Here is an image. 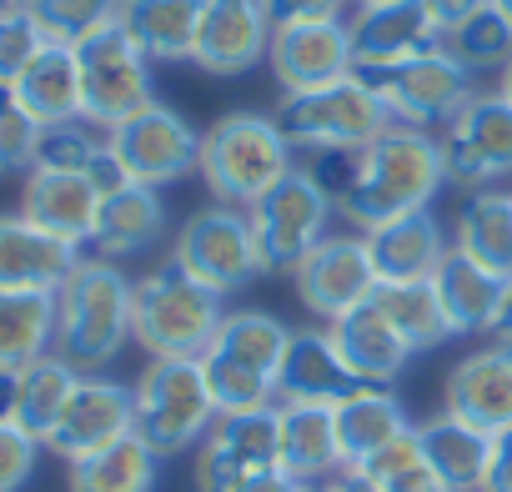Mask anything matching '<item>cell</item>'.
Masks as SVG:
<instances>
[{
	"label": "cell",
	"mask_w": 512,
	"mask_h": 492,
	"mask_svg": "<svg viewBox=\"0 0 512 492\" xmlns=\"http://www.w3.org/2000/svg\"><path fill=\"white\" fill-rule=\"evenodd\" d=\"M442 181H447V166H442L437 136L417 126H387L372 146H362V176L337 211L357 231H372L407 211H427Z\"/></svg>",
	"instance_id": "1"
},
{
	"label": "cell",
	"mask_w": 512,
	"mask_h": 492,
	"mask_svg": "<svg viewBox=\"0 0 512 492\" xmlns=\"http://www.w3.org/2000/svg\"><path fill=\"white\" fill-rule=\"evenodd\" d=\"M131 292L126 272L106 257H81L56 287V352L76 372H101L131 342Z\"/></svg>",
	"instance_id": "2"
},
{
	"label": "cell",
	"mask_w": 512,
	"mask_h": 492,
	"mask_svg": "<svg viewBox=\"0 0 512 492\" xmlns=\"http://www.w3.org/2000/svg\"><path fill=\"white\" fill-rule=\"evenodd\" d=\"M292 141L282 136L277 116H256V111H226L201 131V181L221 206L251 211L297 161Z\"/></svg>",
	"instance_id": "3"
},
{
	"label": "cell",
	"mask_w": 512,
	"mask_h": 492,
	"mask_svg": "<svg viewBox=\"0 0 512 492\" xmlns=\"http://www.w3.org/2000/svg\"><path fill=\"white\" fill-rule=\"evenodd\" d=\"M226 322L221 292L201 287L176 262L146 272L131 292V337L151 357H201Z\"/></svg>",
	"instance_id": "4"
},
{
	"label": "cell",
	"mask_w": 512,
	"mask_h": 492,
	"mask_svg": "<svg viewBox=\"0 0 512 492\" xmlns=\"http://www.w3.org/2000/svg\"><path fill=\"white\" fill-rule=\"evenodd\" d=\"M131 397H136V437L156 457H181L201 447V437L221 417L211 402L201 357H151Z\"/></svg>",
	"instance_id": "5"
},
{
	"label": "cell",
	"mask_w": 512,
	"mask_h": 492,
	"mask_svg": "<svg viewBox=\"0 0 512 492\" xmlns=\"http://www.w3.org/2000/svg\"><path fill=\"white\" fill-rule=\"evenodd\" d=\"M357 76L387 106L392 126H417V131H432V126L442 131L477 96V76L447 46L422 51V56L397 61V66H357Z\"/></svg>",
	"instance_id": "6"
},
{
	"label": "cell",
	"mask_w": 512,
	"mask_h": 492,
	"mask_svg": "<svg viewBox=\"0 0 512 492\" xmlns=\"http://www.w3.org/2000/svg\"><path fill=\"white\" fill-rule=\"evenodd\" d=\"M76 66H81V116L91 126H101V131L131 121L136 111H146L156 101V91H151V61L131 41V31L121 26V16L76 46Z\"/></svg>",
	"instance_id": "7"
},
{
	"label": "cell",
	"mask_w": 512,
	"mask_h": 492,
	"mask_svg": "<svg viewBox=\"0 0 512 492\" xmlns=\"http://www.w3.org/2000/svg\"><path fill=\"white\" fill-rule=\"evenodd\" d=\"M277 126H282V136H287L292 146L322 151V146H372V141L392 126V116H387V106L372 96V86L352 71V76L337 81V86L282 96Z\"/></svg>",
	"instance_id": "8"
},
{
	"label": "cell",
	"mask_w": 512,
	"mask_h": 492,
	"mask_svg": "<svg viewBox=\"0 0 512 492\" xmlns=\"http://www.w3.org/2000/svg\"><path fill=\"white\" fill-rule=\"evenodd\" d=\"M171 262L221 297L241 292L246 282H256L267 272L262 252H256L251 216L241 206H221V201L186 216V226L176 231V246H171Z\"/></svg>",
	"instance_id": "9"
},
{
	"label": "cell",
	"mask_w": 512,
	"mask_h": 492,
	"mask_svg": "<svg viewBox=\"0 0 512 492\" xmlns=\"http://www.w3.org/2000/svg\"><path fill=\"white\" fill-rule=\"evenodd\" d=\"M332 201L317 191V181L292 166L262 201H256L246 216H251V231H256V252H262V267L267 272H297L307 262V252L327 236V221H332Z\"/></svg>",
	"instance_id": "10"
},
{
	"label": "cell",
	"mask_w": 512,
	"mask_h": 492,
	"mask_svg": "<svg viewBox=\"0 0 512 492\" xmlns=\"http://www.w3.org/2000/svg\"><path fill=\"white\" fill-rule=\"evenodd\" d=\"M437 146L452 186L487 191L492 181L512 176V101L502 91H477L437 131Z\"/></svg>",
	"instance_id": "11"
},
{
	"label": "cell",
	"mask_w": 512,
	"mask_h": 492,
	"mask_svg": "<svg viewBox=\"0 0 512 492\" xmlns=\"http://www.w3.org/2000/svg\"><path fill=\"white\" fill-rule=\"evenodd\" d=\"M106 141H111L116 161L126 166V176L141 186H171L201 166V131L161 101H151L131 121L111 126Z\"/></svg>",
	"instance_id": "12"
},
{
	"label": "cell",
	"mask_w": 512,
	"mask_h": 492,
	"mask_svg": "<svg viewBox=\"0 0 512 492\" xmlns=\"http://www.w3.org/2000/svg\"><path fill=\"white\" fill-rule=\"evenodd\" d=\"M292 277H297L302 307L322 322H337V317L367 307L377 292V267H372L362 231L357 236H322Z\"/></svg>",
	"instance_id": "13"
},
{
	"label": "cell",
	"mask_w": 512,
	"mask_h": 492,
	"mask_svg": "<svg viewBox=\"0 0 512 492\" xmlns=\"http://www.w3.org/2000/svg\"><path fill=\"white\" fill-rule=\"evenodd\" d=\"M277 467V407L216 417L196 447V492H231L236 482Z\"/></svg>",
	"instance_id": "14"
},
{
	"label": "cell",
	"mask_w": 512,
	"mask_h": 492,
	"mask_svg": "<svg viewBox=\"0 0 512 492\" xmlns=\"http://www.w3.org/2000/svg\"><path fill=\"white\" fill-rule=\"evenodd\" d=\"M267 66L287 96L297 91H322L337 86L357 71L352 56V21H302V26H277Z\"/></svg>",
	"instance_id": "15"
},
{
	"label": "cell",
	"mask_w": 512,
	"mask_h": 492,
	"mask_svg": "<svg viewBox=\"0 0 512 492\" xmlns=\"http://www.w3.org/2000/svg\"><path fill=\"white\" fill-rule=\"evenodd\" d=\"M131 432H136L131 387H121L111 377H96V372H81V382H76V392H71V402H66V412H61L46 447L66 462H81V457H91V452H101V447L131 437Z\"/></svg>",
	"instance_id": "16"
},
{
	"label": "cell",
	"mask_w": 512,
	"mask_h": 492,
	"mask_svg": "<svg viewBox=\"0 0 512 492\" xmlns=\"http://www.w3.org/2000/svg\"><path fill=\"white\" fill-rule=\"evenodd\" d=\"M272 16L262 0H206L201 36H196V66L206 76H241L272 51Z\"/></svg>",
	"instance_id": "17"
},
{
	"label": "cell",
	"mask_w": 512,
	"mask_h": 492,
	"mask_svg": "<svg viewBox=\"0 0 512 492\" xmlns=\"http://www.w3.org/2000/svg\"><path fill=\"white\" fill-rule=\"evenodd\" d=\"M81 262V246L51 236L21 211H0V292H56Z\"/></svg>",
	"instance_id": "18"
},
{
	"label": "cell",
	"mask_w": 512,
	"mask_h": 492,
	"mask_svg": "<svg viewBox=\"0 0 512 492\" xmlns=\"http://www.w3.org/2000/svg\"><path fill=\"white\" fill-rule=\"evenodd\" d=\"M442 412L482 432L512 427V347L492 342V347L467 352L442 382Z\"/></svg>",
	"instance_id": "19"
},
{
	"label": "cell",
	"mask_w": 512,
	"mask_h": 492,
	"mask_svg": "<svg viewBox=\"0 0 512 492\" xmlns=\"http://www.w3.org/2000/svg\"><path fill=\"white\" fill-rule=\"evenodd\" d=\"M447 36L427 0H392V6H362L352 21V56L357 66H397L422 51H437Z\"/></svg>",
	"instance_id": "20"
},
{
	"label": "cell",
	"mask_w": 512,
	"mask_h": 492,
	"mask_svg": "<svg viewBox=\"0 0 512 492\" xmlns=\"http://www.w3.org/2000/svg\"><path fill=\"white\" fill-rule=\"evenodd\" d=\"M367 382H357V372L342 362L337 342L327 327H307L292 332V347L282 357L277 372V402H302V407H337L352 392H362Z\"/></svg>",
	"instance_id": "21"
},
{
	"label": "cell",
	"mask_w": 512,
	"mask_h": 492,
	"mask_svg": "<svg viewBox=\"0 0 512 492\" xmlns=\"http://www.w3.org/2000/svg\"><path fill=\"white\" fill-rule=\"evenodd\" d=\"M21 216H31L36 226H46L51 236L86 246L96 236V216H101V191L91 176L81 171H26V191H21Z\"/></svg>",
	"instance_id": "22"
},
{
	"label": "cell",
	"mask_w": 512,
	"mask_h": 492,
	"mask_svg": "<svg viewBox=\"0 0 512 492\" xmlns=\"http://www.w3.org/2000/svg\"><path fill=\"white\" fill-rule=\"evenodd\" d=\"M362 236H367L377 282H422V277H437V267L452 252V241L437 226L432 206L427 211H407L397 221H382V226H372Z\"/></svg>",
	"instance_id": "23"
},
{
	"label": "cell",
	"mask_w": 512,
	"mask_h": 492,
	"mask_svg": "<svg viewBox=\"0 0 512 492\" xmlns=\"http://www.w3.org/2000/svg\"><path fill=\"white\" fill-rule=\"evenodd\" d=\"M277 467L297 482H332L347 467L332 407L277 402Z\"/></svg>",
	"instance_id": "24"
},
{
	"label": "cell",
	"mask_w": 512,
	"mask_h": 492,
	"mask_svg": "<svg viewBox=\"0 0 512 492\" xmlns=\"http://www.w3.org/2000/svg\"><path fill=\"white\" fill-rule=\"evenodd\" d=\"M327 332H332L342 362H347V367L357 372V382H367V387H392L397 372H402L407 357H412V347L397 337V327H392L372 302L357 307V312H347V317H337V322H327Z\"/></svg>",
	"instance_id": "25"
},
{
	"label": "cell",
	"mask_w": 512,
	"mask_h": 492,
	"mask_svg": "<svg viewBox=\"0 0 512 492\" xmlns=\"http://www.w3.org/2000/svg\"><path fill=\"white\" fill-rule=\"evenodd\" d=\"M432 282H437L442 312L452 322V337H477V332L497 327V312H502V297H507V277L477 267L472 257H462L452 246Z\"/></svg>",
	"instance_id": "26"
},
{
	"label": "cell",
	"mask_w": 512,
	"mask_h": 492,
	"mask_svg": "<svg viewBox=\"0 0 512 492\" xmlns=\"http://www.w3.org/2000/svg\"><path fill=\"white\" fill-rule=\"evenodd\" d=\"M161 231H166V206H161L156 186L131 181V186L101 196V216H96L91 246L106 262H116V257H136V252H146V246H156Z\"/></svg>",
	"instance_id": "27"
},
{
	"label": "cell",
	"mask_w": 512,
	"mask_h": 492,
	"mask_svg": "<svg viewBox=\"0 0 512 492\" xmlns=\"http://www.w3.org/2000/svg\"><path fill=\"white\" fill-rule=\"evenodd\" d=\"M206 0H121V26L146 61H191Z\"/></svg>",
	"instance_id": "28"
},
{
	"label": "cell",
	"mask_w": 512,
	"mask_h": 492,
	"mask_svg": "<svg viewBox=\"0 0 512 492\" xmlns=\"http://www.w3.org/2000/svg\"><path fill=\"white\" fill-rule=\"evenodd\" d=\"M417 447L422 457L432 462V472L442 477L447 492H477L482 487V472H487V452H492V432L442 412V417H427L417 427Z\"/></svg>",
	"instance_id": "29"
},
{
	"label": "cell",
	"mask_w": 512,
	"mask_h": 492,
	"mask_svg": "<svg viewBox=\"0 0 512 492\" xmlns=\"http://www.w3.org/2000/svg\"><path fill=\"white\" fill-rule=\"evenodd\" d=\"M11 96L41 121V126H61V121H81V66H76V46H41V56L21 71V81L11 86Z\"/></svg>",
	"instance_id": "30"
},
{
	"label": "cell",
	"mask_w": 512,
	"mask_h": 492,
	"mask_svg": "<svg viewBox=\"0 0 512 492\" xmlns=\"http://www.w3.org/2000/svg\"><path fill=\"white\" fill-rule=\"evenodd\" d=\"M332 417H337V437H342L347 467H362V462L377 457L387 442H397L402 432H412L407 407H402L397 392H387V387H362V392H352L347 402L332 407Z\"/></svg>",
	"instance_id": "31"
},
{
	"label": "cell",
	"mask_w": 512,
	"mask_h": 492,
	"mask_svg": "<svg viewBox=\"0 0 512 492\" xmlns=\"http://www.w3.org/2000/svg\"><path fill=\"white\" fill-rule=\"evenodd\" d=\"M452 246L477 267L512 277V191H472L457 211Z\"/></svg>",
	"instance_id": "32"
},
{
	"label": "cell",
	"mask_w": 512,
	"mask_h": 492,
	"mask_svg": "<svg viewBox=\"0 0 512 492\" xmlns=\"http://www.w3.org/2000/svg\"><path fill=\"white\" fill-rule=\"evenodd\" d=\"M56 352V292H0V372Z\"/></svg>",
	"instance_id": "33"
},
{
	"label": "cell",
	"mask_w": 512,
	"mask_h": 492,
	"mask_svg": "<svg viewBox=\"0 0 512 492\" xmlns=\"http://www.w3.org/2000/svg\"><path fill=\"white\" fill-rule=\"evenodd\" d=\"M76 382H81V372H76L61 352L36 357L31 367L16 372V412H11V422L26 427L31 437L51 442V432H56V422H61V412H66Z\"/></svg>",
	"instance_id": "34"
},
{
	"label": "cell",
	"mask_w": 512,
	"mask_h": 492,
	"mask_svg": "<svg viewBox=\"0 0 512 492\" xmlns=\"http://www.w3.org/2000/svg\"><path fill=\"white\" fill-rule=\"evenodd\" d=\"M66 492H156V467L161 457L131 432L81 462H66Z\"/></svg>",
	"instance_id": "35"
},
{
	"label": "cell",
	"mask_w": 512,
	"mask_h": 492,
	"mask_svg": "<svg viewBox=\"0 0 512 492\" xmlns=\"http://www.w3.org/2000/svg\"><path fill=\"white\" fill-rule=\"evenodd\" d=\"M372 307L397 327V337L412 352H427V347H437V342L452 337V322L442 312V297H437V282L432 277H422V282H377Z\"/></svg>",
	"instance_id": "36"
},
{
	"label": "cell",
	"mask_w": 512,
	"mask_h": 492,
	"mask_svg": "<svg viewBox=\"0 0 512 492\" xmlns=\"http://www.w3.org/2000/svg\"><path fill=\"white\" fill-rule=\"evenodd\" d=\"M211 347H221L236 362L277 377L282 372V357L292 347V327L282 317H272V312H226V322H221V332H216Z\"/></svg>",
	"instance_id": "37"
},
{
	"label": "cell",
	"mask_w": 512,
	"mask_h": 492,
	"mask_svg": "<svg viewBox=\"0 0 512 492\" xmlns=\"http://www.w3.org/2000/svg\"><path fill=\"white\" fill-rule=\"evenodd\" d=\"M201 372H206V387H211V402H216L221 417L277 407V377L236 362V357L221 352V347H206V352H201Z\"/></svg>",
	"instance_id": "38"
},
{
	"label": "cell",
	"mask_w": 512,
	"mask_h": 492,
	"mask_svg": "<svg viewBox=\"0 0 512 492\" xmlns=\"http://www.w3.org/2000/svg\"><path fill=\"white\" fill-rule=\"evenodd\" d=\"M442 46H447L472 76H477V71H502V66L512 61V21H507L497 6H482L477 16L457 21Z\"/></svg>",
	"instance_id": "39"
},
{
	"label": "cell",
	"mask_w": 512,
	"mask_h": 492,
	"mask_svg": "<svg viewBox=\"0 0 512 492\" xmlns=\"http://www.w3.org/2000/svg\"><path fill=\"white\" fill-rule=\"evenodd\" d=\"M26 16L51 46H81L121 16V0H26Z\"/></svg>",
	"instance_id": "40"
},
{
	"label": "cell",
	"mask_w": 512,
	"mask_h": 492,
	"mask_svg": "<svg viewBox=\"0 0 512 492\" xmlns=\"http://www.w3.org/2000/svg\"><path fill=\"white\" fill-rule=\"evenodd\" d=\"M362 472H367L382 492H447L442 477L432 472V462H427L422 447H417V427L402 432L397 442H387L377 457H367Z\"/></svg>",
	"instance_id": "41"
},
{
	"label": "cell",
	"mask_w": 512,
	"mask_h": 492,
	"mask_svg": "<svg viewBox=\"0 0 512 492\" xmlns=\"http://www.w3.org/2000/svg\"><path fill=\"white\" fill-rule=\"evenodd\" d=\"M106 151V136H101V126H91L86 116L81 121H61V126H46V136H41V156H36V166H46V171H91L96 166V156Z\"/></svg>",
	"instance_id": "42"
},
{
	"label": "cell",
	"mask_w": 512,
	"mask_h": 492,
	"mask_svg": "<svg viewBox=\"0 0 512 492\" xmlns=\"http://www.w3.org/2000/svg\"><path fill=\"white\" fill-rule=\"evenodd\" d=\"M41 136H46V126H41L11 91H0V176H11V171H36Z\"/></svg>",
	"instance_id": "43"
},
{
	"label": "cell",
	"mask_w": 512,
	"mask_h": 492,
	"mask_svg": "<svg viewBox=\"0 0 512 492\" xmlns=\"http://www.w3.org/2000/svg\"><path fill=\"white\" fill-rule=\"evenodd\" d=\"M41 46H46V36L36 31V21L26 16V6L0 16V91H11L21 81V71L41 56Z\"/></svg>",
	"instance_id": "44"
},
{
	"label": "cell",
	"mask_w": 512,
	"mask_h": 492,
	"mask_svg": "<svg viewBox=\"0 0 512 492\" xmlns=\"http://www.w3.org/2000/svg\"><path fill=\"white\" fill-rule=\"evenodd\" d=\"M302 171L317 181V191H322L332 206H342V201L352 196L357 176H362V146H322V151H307V166H302Z\"/></svg>",
	"instance_id": "45"
},
{
	"label": "cell",
	"mask_w": 512,
	"mask_h": 492,
	"mask_svg": "<svg viewBox=\"0 0 512 492\" xmlns=\"http://www.w3.org/2000/svg\"><path fill=\"white\" fill-rule=\"evenodd\" d=\"M41 437H31L26 427L16 422H0V492H21L31 477H36V462H41Z\"/></svg>",
	"instance_id": "46"
},
{
	"label": "cell",
	"mask_w": 512,
	"mask_h": 492,
	"mask_svg": "<svg viewBox=\"0 0 512 492\" xmlns=\"http://www.w3.org/2000/svg\"><path fill=\"white\" fill-rule=\"evenodd\" d=\"M272 26H302V21H342L347 0H262Z\"/></svg>",
	"instance_id": "47"
},
{
	"label": "cell",
	"mask_w": 512,
	"mask_h": 492,
	"mask_svg": "<svg viewBox=\"0 0 512 492\" xmlns=\"http://www.w3.org/2000/svg\"><path fill=\"white\" fill-rule=\"evenodd\" d=\"M477 492H512V427L492 432V452H487V472Z\"/></svg>",
	"instance_id": "48"
},
{
	"label": "cell",
	"mask_w": 512,
	"mask_h": 492,
	"mask_svg": "<svg viewBox=\"0 0 512 492\" xmlns=\"http://www.w3.org/2000/svg\"><path fill=\"white\" fill-rule=\"evenodd\" d=\"M482 6H492V0H427V11L437 16V26H442V36L457 26V21H467V16H477Z\"/></svg>",
	"instance_id": "49"
},
{
	"label": "cell",
	"mask_w": 512,
	"mask_h": 492,
	"mask_svg": "<svg viewBox=\"0 0 512 492\" xmlns=\"http://www.w3.org/2000/svg\"><path fill=\"white\" fill-rule=\"evenodd\" d=\"M307 482H297V477H287L282 467H272V472H256V477H246V482H236L231 492H302Z\"/></svg>",
	"instance_id": "50"
},
{
	"label": "cell",
	"mask_w": 512,
	"mask_h": 492,
	"mask_svg": "<svg viewBox=\"0 0 512 492\" xmlns=\"http://www.w3.org/2000/svg\"><path fill=\"white\" fill-rule=\"evenodd\" d=\"M327 487H332V492H382V487H377V482H372L362 467H342V472H337Z\"/></svg>",
	"instance_id": "51"
},
{
	"label": "cell",
	"mask_w": 512,
	"mask_h": 492,
	"mask_svg": "<svg viewBox=\"0 0 512 492\" xmlns=\"http://www.w3.org/2000/svg\"><path fill=\"white\" fill-rule=\"evenodd\" d=\"M492 337L512 347V277H507V297H502V312H497V327H492Z\"/></svg>",
	"instance_id": "52"
},
{
	"label": "cell",
	"mask_w": 512,
	"mask_h": 492,
	"mask_svg": "<svg viewBox=\"0 0 512 492\" xmlns=\"http://www.w3.org/2000/svg\"><path fill=\"white\" fill-rule=\"evenodd\" d=\"M16 412V372H0V422H11Z\"/></svg>",
	"instance_id": "53"
},
{
	"label": "cell",
	"mask_w": 512,
	"mask_h": 492,
	"mask_svg": "<svg viewBox=\"0 0 512 492\" xmlns=\"http://www.w3.org/2000/svg\"><path fill=\"white\" fill-rule=\"evenodd\" d=\"M497 91H502V96H507V101H512V61H507V66H502V86H497Z\"/></svg>",
	"instance_id": "54"
},
{
	"label": "cell",
	"mask_w": 512,
	"mask_h": 492,
	"mask_svg": "<svg viewBox=\"0 0 512 492\" xmlns=\"http://www.w3.org/2000/svg\"><path fill=\"white\" fill-rule=\"evenodd\" d=\"M492 6H497V11H502V16L512 21V0H492Z\"/></svg>",
	"instance_id": "55"
},
{
	"label": "cell",
	"mask_w": 512,
	"mask_h": 492,
	"mask_svg": "<svg viewBox=\"0 0 512 492\" xmlns=\"http://www.w3.org/2000/svg\"><path fill=\"white\" fill-rule=\"evenodd\" d=\"M6 11H21V0H0V16H6Z\"/></svg>",
	"instance_id": "56"
},
{
	"label": "cell",
	"mask_w": 512,
	"mask_h": 492,
	"mask_svg": "<svg viewBox=\"0 0 512 492\" xmlns=\"http://www.w3.org/2000/svg\"><path fill=\"white\" fill-rule=\"evenodd\" d=\"M302 492H332V487H327V482H307Z\"/></svg>",
	"instance_id": "57"
},
{
	"label": "cell",
	"mask_w": 512,
	"mask_h": 492,
	"mask_svg": "<svg viewBox=\"0 0 512 492\" xmlns=\"http://www.w3.org/2000/svg\"><path fill=\"white\" fill-rule=\"evenodd\" d=\"M357 6H392V0H357Z\"/></svg>",
	"instance_id": "58"
},
{
	"label": "cell",
	"mask_w": 512,
	"mask_h": 492,
	"mask_svg": "<svg viewBox=\"0 0 512 492\" xmlns=\"http://www.w3.org/2000/svg\"><path fill=\"white\" fill-rule=\"evenodd\" d=\"M21 6H26V0H21Z\"/></svg>",
	"instance_id": "59"
}]
</instances>
